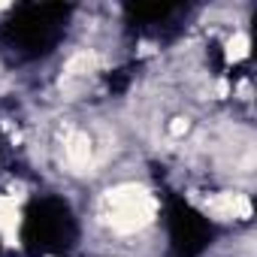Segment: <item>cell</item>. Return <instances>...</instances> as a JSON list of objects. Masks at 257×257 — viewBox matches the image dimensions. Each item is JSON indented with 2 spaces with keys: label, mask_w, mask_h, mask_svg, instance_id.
Masks as SVG:
<instances>
[{
  "label": "cell",
  "mask_w": 257,
  "mask_h": 257,
  "mask_svg": "<svg viewBox=\"0 0 257 257\" xmlns=\"http://www.w3.org/2000/svg\"><path fill=\"white\" fill-rule=\"evenodd\" d=\"M152 215H155V200L137 185H121L103 197V218L118 233H134L146 227Z\"/></svg>",
  "instance_id": "1"
},
{
  "label": "cell",
  "mask_w": 257,
  "mask_h": 257,
  "mask_svg": "<svg viewBox=\"0 0 257 257\" xmlns=\"http://www.w3.org/2000/svg\"><path fill=\"white\" fill-rule=\"evenodd\" d=\"M91 140L85 137V134H70V140H67V146H64V158H67V164H70V170H76V173H82L88 164H91Z\"/></svg>",
  "instance_id": "2"
},
{
  "label": "cell",
  "mask_w": 257,
  "mask_h": 257,
  "mask_svg": "<svg viewBox=\"0 0 257 257\" xmlns=\"http://www.w3.org/2000/svg\"><path fill=\"white\" fill-rule=\"evenodd\" d=\"M209 209L218 215V218H236V215H248L251 212V203L242 197V194H221L218 200L209 203Z\"/></svg>",
  "instance_id": "3"
}]
</instances>
